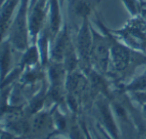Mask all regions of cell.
<instances>
[{"instance_id":"6da1fadb","label":"cell","mask_w":146,"mask_h":139,"mask_svg":"<svg viewBox=\"0 0 146 139\" xmlns=\"http://www.w3.org/2000/svg\"><path fill=\"white\" fill-rule=\"evenodd\" d=\"M96 23L101 29V32L96 31L92 27L93 44L91 50V66H94L100 73L108 71L110 65L111 55V40L109 30L99 18L96 19Z\"/></svg>"},{"instance_id":"7a4b0ae2","label":"cell","mask_w":146,"mask_h":139,"mask_svg":"<svg viewBox=\"0 0 146 139\" xmlns=\"http://www.w3.org/2000/svg\"><path fill=\"white\" fill-rule=\"evenodd\" d=\"M110 31L129 48L146 51V21L140 14L131 16L121 28Z\"/></svg>"},{"instance_id":"3957f363","label":"cell","mask_w":146,"mask_h":139,"mask_svg":"<svg viewBox=\"0 0 146 139\" xmlns=\"http://www.w3.org/2000/svg\"><path fill=\"white\" fill-rule=\"evenodd\" d=\"M29 0H21L18 10L14 16L7 33V40L12 48L18 51H25L29 47Z\"/></svg>"},{"instance_id":"277c9868","label":"cell","mask_w":146,"mask_h":139,"mask_svg":"<svg viewBox=\"0 0 146 139\" xmlns=\"http://www.w3.org/2000/svg\"><path fill=\"white\" fill-rule=\"evenodd\" d=\"M109 35L111 40V55H110V64L117 73H124L133 64L134 60L139 58L141 55L133 52V49L126 46L117 37L111 33L110 29Z\"/></svg>"},{"instance_id":"5b68a950","label":"cell","mask_w":146,"mask_h":139,"mask_svg":"<svg viewBox=\"0 0 146 139\" xmlns=\"http://www.w3.org/2000/svg\"><path fill=\"white\" fill-rule=\"evenodd\" d=\"M74 44L79 57V65H81L82 69L88 70L91 66V50L93 44L92 25L89 19H84L80 23Z\"/></svg>"},{"instance_id":"8992f818","label":"cell","mask_w":146,"mask_h":139,"mask_svg":"<svg viewBox=\"0 0 146 139\" xmlns=\"http://www.w3.org/2000/svg\"><path fill=\"white\" fill-rule=\"evenodd\" d=\"M73 43L72 39L69 32L68 25L67 23L63 24L60 32L57 34L55 39L51 43L50 49V60L52 62H63L65 53L67 49L69 48L71 44Z\"/></svg>"},{"instance_id":"52a82bcc","label":"cell","mask_w":146,"mask_h":139,"mask_svg":"<svg viewBox=\"0 0 146 139\" xmlns=\"http://www.w3.org/2000/svg\"><path fill=\"white\" fill-rule=\"evenodd\" d=\"M62 16H61V4L59 0H49L48 15H47L46 27L48 31L50 44L55 39L62 28Z\"/></svg>"},{"instance_id":"ba28073f","label":"cell","mask_w":146,"mask_h":139,"mask_svg":"<svg viewBox=\"0 0 146 139\" xmlns=\"http://www.w3.org/2000/svg\"><path fill=\"white\" fill-rule=\"evenodd\" d=\"M101 0H68L69 12L74 18L81 22L89 19L90 15L96 13V8Z\"/></svg>"},{"instance_id":"9c48e42d","label":"cell","mask_w":146,"mask_h":139,"mask_svg":"<svg viewBox=\"0 0 146 139\" xmlns=\"http://www.w3.org/2000/svg\"><path fill=\"white\" fill-rule=\"evenodd\" d=\"M21 0H2L1 5V34L2 40L7 36L10 25L14 19L15 9L19 6Z\"/></svg>"},{"instance_id":"30bf717a","label":"cell","mask_w":146,"mask_h":139,"mask_svg":"<svg viewBox=\"0 0 146 139\" xmlns=\"http://www.w3.org/2000/svg\"><path fill=\"white\" fill-rule=\"evenodd\" d=\"M51 117L47 113H38V114L34 115V117L31 120L29 127H30L31 131L35 133H39L41 131H44L45 129L49 128L51 125Z\"/></svg>"},{"instance_id":"8fae6325","label":"cell","mask_w":146,"mask_h":139,"mask_svg":"<svg viewBox=\"0 0 146 139\" xmlns=\"http://www.w3.org/2000/svg\"><path fill=\"white\" fill-rule=\"evenodd\" d=\"M24 52L25 53L23 55L22 65H29L30 66V65H34L38 62L40 50H39V47L36 44L29 46Z\"/></svg>"},{"instance_id":"7c38bea8","label":"cell","mask_w":146,"mask_h":139,"mask_svg":"<svg viewBox=\"0 0 146 139\" xmlns=\"http://www.w3.org/2000/svg\"><path fill=\"white\" fill-rule=\"evenodd\" d=\"M122 2L131 16H136L140 14L142 5L140 0H122Z\"/></svg>"},{"instance_id":"4fadbf2b","label":"cell","mask_w":146,"mask_h":139,"mask_svg":"<svg viewBox=\"0 0 146 139\" xmlns=\"http://www.w3.org/2000/svg\"><path fill=\"white\" fill-rule=\"evenodd\" d=\"M126 89L132 91H146V73L136 78L131 84L127 85Z\"/></svg>"},{"instance_id":"5bb4252c","label":"cell","mask_w":146,"mask_h":139,"mask_svg":"<svg viewBox=\"0 0 146 139\" xmlns=\"http://www.w3.org/2000/svg\"><path fill=\"white\" fill-rule=\"evenodd\" d=\"M1 139H16L15 137L11 136L10 134L8 133H5V132H2V136H1Z\"/></svg>"},{"instance_id":"9a60e30c","label":"cell","mask_w":146,"mask_h":139,"mask_svg":"<svg viewBox=\"0 0 146 139\" xmlns=\"http://www.w3.org/2000/svg\"><path fill=\"white\" fill-rule=\"evenodd\" d=\"M59 1H60V4H61V6H62V5L64 4V2H65V1H68V0H59Z\"/></svg>"},{"instance_id":"2e32d148","label":"cell","mask_w":146,"mask_h":139,"mask_svg":"<svg viewBox=\"0 0 146 139\" xmlns=\"http://www.w3.org/2000/svg\"><path fill=\"white\" fill-rule=\"evenodd\" d=\"M143 110H144V112L146 113V105H144V107H143Z\"/></svg>"}]
</instances>
